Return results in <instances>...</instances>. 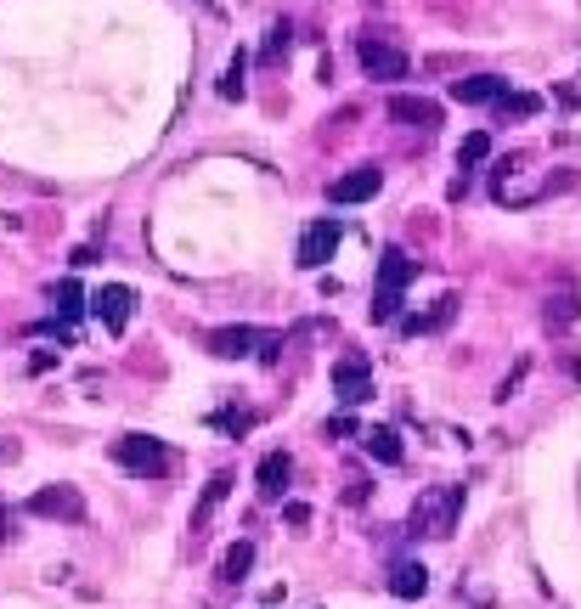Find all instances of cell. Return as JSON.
<instances>
[{"label": "cell", "instance_id": "obj_1", "mask_svg": "<svg viewBox=\"0 0 581 609\" xmlns=\"http://www.w3.org/2000/svg\"><path fill=\"white\" fill-rule=\"evenodd\" d=\"M113 463L136 480H164L170 474V446L158 435H119L113 440Z\"/></svg>", "mask_w": 581, "mask_h": 609}, {"label": "cell", "instance_id": "obj_2", "mask_svg": "<svg viewBox=\"0 0 581 609\" xmlns=\"http://www.w3.org/2000/svg\"><path fill=\"white\" fill-rule=\"evenodd\" d=\"M457 514H463V485H429L424 497L412 502V531H424V536H452Z\"/></svg>", "mask_w": 581, "mask_h": 609}, {"label": "cell", "instance_id": "obj_3", "mask_svg": "<svg viewBox=\"0 0 581 609\" xmlns=\"http://www.w3.org/2000/svg\"><path fill=\"white\" fill-rule=\"evenodd\" d=\"M277 350H283V339L266 328H215L209 333V356H220V361H237V356L277 361Z\"/></svg>", "mask_w": 581, "mask_h": 609}, {"label": "cell", "instance_id": "obj_4", "mask_svg": "<svg viewBox=\"0 0 581 609\" xmlns=\"http://www.w3.org/2000/svg\"><path fill=\"white\" fill-rule=\"evenodd\" d=\"M356 57H362V74H367V79H384V85L412 74L407 51L390 46V40H356Z\"/></svg>", "mask_w": 581, "mask_h": 609}, {"label": "cell", "instance_id": "obj_5", "mask_svg": "<svg viewBox=\"0 0 581 609\" xmlns=\"http://www.w3.org/2000/svg\"><path fill=\"white\" fill-rule=\"evenodd\" d=\"M339 237H345V226H339V220H311V226H305V232H299V266L305 271H322L333 260V249H339Z\"/></svg>", "mask_w": 581, "mask_h": 609}, {"label": "cell", "instance_id": "obj_6", "mask_svg": "<svg viewBox=\"0 0 581 609\" xmlns=\"http://www.w3.org/2000/svg\"><path fill=\"white\" fill-rule=\"evenodd\" d=\"M333 390H339V401H345V406L373 401V361H367V356H339V361H333Z\"/></svg>", "mask_w": 581, "mask_h": 609}, {"label": "cell", "instance_id": "obj_7", "mask_svg": "<svg viewBox=\"0 0 581 609\" xmlns=\"http://www.w3.org/2000/svg\"><path fill=\"white\" fill-rule=\"evenodd\" d=\"M91 311H96V322H102L108 333H125L130 328V311H136V288H125V282L96 288V294H91Z\"/></svg>", "mask_w": 581, "mask_h": 609}, {"label": "cell", "instance_id": "obj_8", "mask_svg": "<svg viewBox=\"0 0 581 609\" xmlns=\"http://www.w3.org/2000/svg\"><path fill=\"white\" fill-rule=\"evenodd\" d=\"M29 514L40 519H68V525H79L85 519V497H79L74 485H40L29 497Z\"/></svg>", "mask_w": 581, "mask_h": 609}, {"label": "cell", "instance_id": "obj_9", "mask_svg": "<svg viewBox=\"0 0 581 609\" xmlns=\"http://www.w3.org/2000/svg\"><path fill=\"white\" fill-rule=\"evenodd\" d=\"M378 187H384V170H378V164H362V170L339 175L328 187V198L333 203H367V198H378Z\"/></svg>", "mask_w": 581, "mask_h": 609}, {"label": "cell", "instance_id": "obj_10", "mask_svg": "<svg viewBox=\"0 0 581 609\" xmlns=\"http://www.w3.org/2000/svg\"><path fill=\"white\" fill-rule=\"evenodd\" d=\"M503 96H508V79H497V74L452 79V102H463V108H486V102H503Z\"/></svg>", "mask_w": 581, "mask_h": 609}, {"label": "cell", "instance_id": "obj_11", "mask_svg": "<svg viewBox=\"0 0 581 609\" xmlns=\"http://www.w3.org/2000/svg\"><path fill=\"white\" fill-rule=\"evenodd\" d=\"M288 480H294V463H288L283 452L260 457V469H254V485H260V497H266V502H283Z\"/></svg>", "mask_w": 581, "mask_h": 609}, {"label": "cell", "instance_id": "obj_12", "mask_svg": "<svg viewBox=\"0 0 581 609\" xmlns=\"http://www.w3.org/2000/svg\"><path fill=\"white\" fill-rule=\"evenodd\" d=\"M412 277H418V260H407V249H384L378 254V288H384V294H401Z\"/></svg>", "mask_w": 581, "mask_h": 609}, {"label": "cell", "instance_id": "obj_13", "mask_svg": "<svg viewBox=\"0 0 581 609\" xmlns=\"http://www.w3.org/2000/svg\"><path fill=\"white\" fill-rule=\"evenodd\" d=\"M390 119H401V125H412V130H435L440 108L429 96H390Z\"/></svg>", "mask_w": 581, "mask_h": 609}, {"label": "cell", "instance_id": "obj_14", "mask_svg": "<svg viewBox=\"0 0 581 609\" xmlns=\"http://www.w3.org/2000/svg\"><path fill=\"white\" fill-rule=\"evenodd\" d=\"M390 593L407 598V604H412V598H424L429 593V570H424V564H395V570H390Z\"/></svg>", "mask_w": 581, "mask_h": 609}, {"label": "cell", "instance_id": "obj_15", "mask_svg": "<svg viewBox=\"0 0 581 609\" xmlns=\"http://www.w3.org/2000/svg\"><path fill=\"white\" fill-rule=\"evenodd\" d=\"M362 452L395 469V463H401V435H395V429H384V423H378V429H362Z\"/></svg>", "mask_w": 581, "mask_h": 609}, {"label": "cell", "instance_id": "obj_16", "mask_svg": "<svg viewBox=\"0 0 581 609\" xmlns=\"http://www.w3.org/2000/svg\"><path fill=\"white\" fill-rule=\"evenodd\" d=\"M452 316H457V294H446V299H435L429 316H407V333H440Z\"/></svg>", "mask_w": 581, "mask_h": 609}, {"label": "cell", "instance_id": "obj_17", "mask_svg": "<svg viewBox=\"0 0 581 609\" xmlns=\"http://www.w3.org/2000/svg\"><path fill=\"white\" fill-rule=\"evenodd\" d=\"M254 564V542H232L226 547V559H220V581H243Z\"/></svg>", "mask_w": 581, "mask_h": 609}, {"label": "cell", "instance_id": "obj_18", "mask_svg": "<svg viewBox=\"0 0 581 609\" xmlns=\"http://www.w3.org/2000/svg\"><path fill=\"white\" fill-rule=\"evenodd\" d=\"M226 491H232V474H215V480L204 485V502H198V514H192V531H198L209 514H215L220 502H226Z\"/></svg>", "mask_w": 581, "mask_h": 609}, {"label": "cell", "instance_id": "obj_19", "mask_svg": "<svg viewBox=\"0 0 581 609\" xmlns=\"http://www.w3.org/2000/svg\"><path fill=\"white\" fill-rule=\"evenodd\" d=\"M491 158V136L486 130H469V136H463V147H457V164H463V170H474V164H486Z\"/></svg>", "mask_w": 581, "mask_h": 609}, {"label": "cell", "instance_id": "obj_20", "mask_svg": "<svg viewBox=\"0 0 581 609\" xmlns=\"http://www.w3.org/2000/svg\"><path fill=\"white\" fill-rule=\"evenodd\" d=\"M570 322H576V288H559V294L548 299V328H570Z\"/></svg>", "mask_w": 581, "mask_h": 609}, {"label": "cell", "instance_id": "obj_21", "mask_svg": "<svg viewBox=\"0 0 581 609\" xmlns=\"http://www.w3.org/2000/svg\"><path fill=\"white\" fill-rule=\"evenodd\" d=\"M243 68H249V57L237 51L232 63H226V74H220V96H226V102H243V91H249V85H243Z\"/></svg>", "mask_w": 581, "mask_h": 609}, {"label": "cell", "instance_id": "obj_22", "mask_svg": "<svg viewBox=\"0 0 581 609\" xmlns=\"http://www.w3.org/2000/svg\"><path fill=\"white\" fill-rule=\"evenodd\" d=\"M497 108H503L508 119H531V113H542V96H531V91H508Z\"/></svg>", "mask_w": 581, "mask_h": 609}, {"label": "cell", "instance_id": "obj_23", "mask_svg": "<svg viewBox=\"0 0 581 609\" xmlns=\"http://www.w3.org/2000/svg\"><path fill=\"white\" fill-rule=\"evenodd\" d=\"M79 311H85V294H79V282L68 277L63 288H57V316H63V322H79Z\"/></svg>", "mask_w": 581, "mask_h": 609}, {"label": "cell", "instance_id": "obj_24", "mask_svg": "<svg viewBox=\"0 0 581 609\" xmlns=\"http://www.w3.org/2000/svg\"><path fill=\"white\" fill-rule=\"evenodd\" d=\"M288 46H294V23H271V40H266V51H260V57H266V63H277Z\"/></svg>", "mask_w": 581, "mask_h": 609}, {"label": "cell", "instance_id": "obj_25", "mask_svg": "<svg viewBox=\"0 0 581 609\" xmlns=\"http://www.w3.org/2000/svg\"><path fill=\"white\" fill-rule=\"evenodd\" d=\"M209 423H215L220 435H249V429H254V412H215Z\"/></svg>", "mask_w": 581, "mask_h": 609}, {"label": "cell", "instance_id": "obj_26", "mask_svg": "<svg viewBox=\"0 0 581 609\" xmlns=\"http://www.w3.org/2000/svg\"><path fill=\"white\" fill-rule=\"evenodd\" d=\"M401 316V294H384L378 288V299H373V322H395Z\"/></svg>", "mask_w": 581, "mask_h": 609}, {"label": "cell", "instance_id": "obj_27", "mask_svg": "<svg viewBox=\"0 0 581 609\" xmlns=\"http://www.w3.org/2000/svg\"><path fill=\"white\" fill-rule=\"evenodd\" d=\"M283 514H288V525H311V508H305V502H283Z\"/></svg>", "mask_w": 581, "mask_h": 609}, {"label": "cell", "instance_id": "obj_28", "mask_svg": "<svg viewBox=\"0 0 581 609\" xmlns=\"http://www.w3.org/2000/svg\"><path fill=\"white\" fill-rule=\"evenodd\" d=\"M328 429H333V435H362V429H356V418H350V412H339V418H328Z\"/></svg>", "mask_w": 581, "mask_h": 609}, {"label": "cell", "instance_id": "obj_29", "mask_svg": "<svg viewBox=\"0 0 581 609\" xmlns=\"http://www.w3.org/2000/svg\"><path fill=\"white\" fill-rule=\"evenodd\" d=\"M0 542H6V508H0Z\"/></svg>", "mask_w": 581, "mask_h": 609}, {"label": "cell", "instance_id": "obj_30", "mask_svg": "<svg viewBox=\"0 0 581 609\" xmlns=\"http://www.w3.org/2000/svg\"><path fill=\"white\" fill-rule=\"evenodd\" d=\"M204 6H215V0H204Z\"/></svg>", "mask_w": 581, "mask_h": 609}, {"label": "cell", "instance_id": "obj_31", "mask_svg": "<svg viewBox=\"0 0 581 609\" xmlns=\"http://www.w3.org/2000/svg\"><path fill=\"white\" fill-rule=\"evenodd\" d=\"M0 452H6V446H0Z\"/></svg>", "mask_w": 581, "mask_h": 609}]
</instances>
